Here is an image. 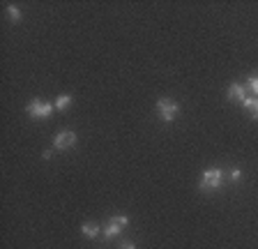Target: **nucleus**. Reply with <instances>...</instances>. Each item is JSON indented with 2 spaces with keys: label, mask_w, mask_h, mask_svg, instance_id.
Returning a JSON list of instances; mask_svg holds the SVG:
<instances>
[{
  "label": "nucleus",
  "mask_w": 258,
  "mask_h": 249,
  "mask_svg": "<svg viewBox=\"0 0 258 249\" xmlns=\"http://www.w3.org/2000/svg\"><path fill=\"white\" fill-rule=\"evenodd\" d=\"M53 104L51 102H46V99H32V102H28V106H26V111H28V115H30L32 120H46V118H51V113H53Z\"/></svg>",
  "instance_id": "nucleus-1"
},
{
  "label": "nucleus",
  "mask_w": 258,
  "mask_h": 249,
  "mask_svg": "<svg viewBox=\"0 0 258 249\" xmlns=\"http://www.w3.org/2000/svg\"><path fill=\"white\" fill-rule=\"evenodd\" d=\"M221 182H224V171H221V168H208V171H203V175H201L199 187L203 192H215L221 187Z\"/></svg>",
  "instance_id": "nucleus-2"
},
{
  "label": "nucleus",
  "mask_w": 258,
  "mask_h": 249,
  "mask_svg": "<svg viewBox=\"0 0 258 249\" xmlns=\"http://www.w3.org/2000/svg\"><path fill=\"white\" fill-rule=\"evenodd\" d=\"M177 111H180V106H177L175 99H171V97L157 99V113H159V118L164 120V122H173Z\"/></svg>",
  "instance_id": "nucleus-3"
},
{
  "label": "nucleus",
  "mask_w": 258,
  "mask_h": 249,
  "mask_svg": "<svg viewBox=\"0 0 258 249\" xmlns=\"http://www.w3.org/2000/svg\"><path fill=\"white\" fill-rule=\"evenodd\" d=\"M127 224H129V217H127V215H115V217H111V219L106 222V226L102 228V235H104L106 240H113L115 235H120V233H122V228L127 226Z\"/></svg>",
  "instance_id": "nucleus-4"
},
{
  "label": "nucleus",
  "mask_w": 258,
  "mask_h": 249,
  "mask_svg": "<svg viewBox=\"0 0 258 249\" xmlns=\"http://www.w3.org/2000/svg\"><path fill=\"white\" fill-rule=\"evenodd\" d=\"M76 132H70V130H64V132H58L53 139V148L55 150H70V148L76 146Z\"/></svg>",
  "instance_id": "nucleus-5"
},
{
  "label": "nucleus",
  "mask_w": 258,
  "mask_h": 249,
  "mask_svg": "<svg viewBox=\"0 0 258 249\" xmlns=\"http://www.w3.org/2000/svg\"><path fill=\"white\" fill-rule=\"evenodd\" d=\"M226 95H228V99H231V102H235V104H244V99H247V88L242 86V83H231Z\"/></svg>",
  "instance_id": "nucleus-6"
},
{
  "label": "nucleus",
  "mask_w": 258,
  "mask_h": 249,
  "mask_svg": "<svg viewBox=\"0 0 258 249\" xmlns=\"http://www.w3.org/2000/svg\"><path fill=\"white\" fill-rule=\"evenodd\" d=\"M81 233H83V235H86V238L95 240L97 235H99V233H102V228L97 226L95 222H86V224H83V226H81Z\"/></svg>",
  "instance_id": "nucleus-7"
},
{
  "label": "nucleus",
  "mask_w": 258,
  "mask_h": 249,
  "mask_svg": "<svg viewBox=\"0 0 258 249\" xmlns=\"http://www.w3.org/2000/svg\"><path fill=\"white\" fill-rule=\"evenodd\" d=\"M242 106H244V108L249 111V113H251V118H253V120H258V97H247Z\"/></svg>",
  "instance_id": "nucleus-8"
},
{
  "label": "nucleus",
  "mask_w": 258,
  "mask_h": 249,
  "mask_svg": "<svg viewBox=\"0 0 258 249\" xmlns=\"http://www.w3.org/2000/svg\"><path fill=\"white\" fill-rule=\"evenodd\" d=\"M244 88H247V92H251V97H258V72L244 81Z\"/></svg>",
  "instance_id": "nucleus-9"
},
{
  "label": "nucleus",
  "mask_w": 258,
  "mask_h": 249,
  "mask_svg": "<svg viewBox=\"0 0 258 249\" xmlns=\"http://www.w3.org/2000/svg\"><path fill=\"white\" fill-rule=\"evenodd\" d=\"M70 104H72V95H60L53 102V106L58 108V111H64V108H70Z\"/></svg>",
  "instance_id": "nucleus-10"
},
{
  "label": "nucleus",
  "mask_w": 258,
  "mask_h": 249,
  "mask_svg": "<svg viewBox=\"0 0 258 249\" xmlns=\"http://www.w3.org/2000/svg\"><path fill=\"white\" fill-rule=\"evenodd\" d=\"M5 12H7V17H10L14 23H19V21H21V19H23L21 10H19V7H16V5H7V10H5Z\"/></svg>",
  "instance_id": "nucleus-11"
},
{
  "label": "nucleus",
  "mask_w": 258,
  "mask_h": 249,
  "mask_svg": "<svg viewBox=\"0 0 258 249\" xmlns=\"http://www.w3.org/2000/svg\"><path fill=\"white\" fill-rule=\"evenodd\" d=\"M240 178H242V171H240V168H233L231 173H228V180H231V182H240Z\"/></svg>",
  "instance_id": "nucleus-12"
},
{
  "label": "nucleus",
  "mask_w": 258,
  "mask_h": 249,
  "mask_svg": "<svg viewBox=\"0 0 258 249\" xmlns=\"http://www.w3.org/2000/svg\"><path fill=\"white\" fill-rule=\"evenodd\" d=\"M120 249H136V247L132 242H122V247H120Z\"/></svg>",
  "instance_id": "nucleus-13"
}]
</instances>
